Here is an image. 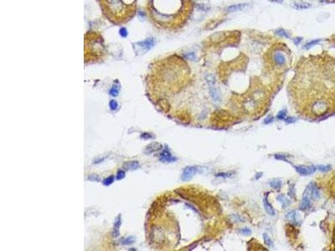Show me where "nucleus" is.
<instances>
[{
	"instance_id": "19",
	"label": "nucleus",
	"mask_w": 335,
	"mask_h": 251,
	"mask_svg": "<svg viewBox=\"0 0 335 251\" xmlns=\"http://www.w3.org/2000/svg\"><path fill=\"white\" fill-rule=\"evenodd\" d=\"M135 242V238L133 236H128L127 238H123L120 240V243L123 245H129Z\"/></svg>"
},
{
	"instance_id": "35",
	"label": "nucleus",
	"mask_w": 335,
	"mask_h": 251,
	"mask_svg": "<svg viewBox=\"0 0 335 251\" xmlns=\"http://www.w3.org/2000/svg\"><path fill=\"white\" fill-rule=\"evenodd\" d=\"M220 24V22L219 23H217L216 21H214L213 23H210V24H209V27H208V29H214V27H216L218 24Z\"/></svg>"
},
{
	"instance_id": "9",
	"label": "nucleus",
	"mask_w": 335,
	"mask_h": 251,
	"mask_svg": "<svg viewBox=\"0 0 335 251\" xmlns=\"http://www.w3.org/2000/svg\"><path fill=\"white\" fill-rule=\"evenodd\" d=\"M272 60H273L274 63L277 65V66H283L285 65L286 62H287V59H286V56L285 54L280 51V50H277L273 54V56H272Z\"/></svg>"
},
{
	"instance_id": "39",
	"label": "nucleus",
	"mask_w": 335,
	"mask_h": 251,
	"mask_svg": "<svg viewBox=\"0 0 335 251\" xmlns=\"http://www.w3.org/2000/svg\"><path fill=\"white\" fill-rule=\"evenodd\" d=\"M251 231L248 228H245V229H241V233L243 234H246L247 235V234H251Z\"/></svg>"
},
{
	"instance_id": "33",
	"label": "nucleus",
	"mask_w": 335,
	"mask_h": 251,
	"mask_svg": "<svg viewBox=\"0 0 335 251\" xmlns=\"http://www.w3.org/2000/svg\"><path fill=\"white\" fill-rule=\"evenodd\" d=\"M286 116H287V112H286V110L280 112L278 113V115H277V118L280 119V120H285V119H286Z\"/></svg>"
},
{
	"instance_id": "22",
	"label": "nucleus",
	"mask_w": 335,
	"mask_h": 251,
	"mask_svg": "<svg viewBox=\"0 0 335 251\" xmlns=\"http://www.w3.org/2000/svg\"><path fill=\"white\" fill-rule=\"evenodd\" d=\"M109 107H110L111 111L116 112V111L118 110L119 105H118V103H117V101L116 100H111L110 102H109Z\"/></svg>"
},
{
	"instance_id": "23",
	"label": "nucleus",
	"mask_w": 335,
	"mask_h": 251,
	"mask_svg": "<svg viewBox=\"0 0 335 251\" xmlns=\"http://www.w3.org/2000/svg\"><path fill=\"white\" fill-rule=\"evenodd\" d=\"M287 218L290 220V221H291V222H294L295 224H297L298 223V219H297V213H296V211H291V212H290V213H288V214H287Z\"/></svg>"
},
{
	"instance_id": "32",
	"label": "nucleus",
	"mask_w": 335,
	"mask_h": 251,
	"mask_svg": "<svg viewBox=\"0 0 335 251\" xmlns=\"http://www.w3.org/2000/svg\"><path fill=\"white\" fill-rule=\"evenodd\" d=\"M140 137H141L142 139H144V140H147V139H153L154 138V136L153 135V134H151V133H148V132H144V133H142L141 136H140Z\"/></svg>"
},
{
	"instance_id": "12",
	"label": "nucleus",
	"mask_w": 335,
	"mask_h": 251,
	"mask_svg": "<svg viewBox=\"0 0 335 251\" xmlns=\"http://www.w3.org/2000/svg\"><path fill=\"white\" fill-rule=\"evenodd\" d=\"M161 149H162V145H160L159 143H157V142H154V143H151L148 146H147L144 150V152L146 154H152L153 152H159Z\"/></svg>"
},
{
	"instance_id": "42",
	"label": "nucleus",
	"mask_w": 335,
	"mask_h": 251,
	"mask_svg": "<svg viewBox=\"0 0 335 251\" xmlns=\"http://www.w3.org/2000/svg\"><path fill=\"white\" fill-rule=\"evenodd\" d=\"M271 2H275V3H282L283 0H269Z\"/></svg>"
},
{
	"instance_id": "37",
	"label": "nucleus",
	"mask_w": 335,
	"mask_h": 251,
	"mask_svg": "<svg viewBox=\"0 0 335 251\" xmlns=\"http://www.w3.org/2000/svg\"><path fill=\"white\" fill-rule=\"evenodd\" d=\"M186 58L189 59V60H194L195 59V55H194V53H188L185 54Z\"/></svg>"
},
{
	"instance_id": "3",
	"label": "nucleus",
	"mask_w": 335,
	"mask_h": 251,
	"mask_svg": "<svg viewBox=\"0 0 335 251\" xmlns=\"http://www.w3.org/2000/svg\"><path fill=\"white\" fill-rule=\"evenodd\" d=\"M85 47L86 54L100 55L103 52V40L97 33H88L85 37Z\"/></svg>"
},
{
	"instance_id": "10",
	"label": "nucleus",
	"mask_w": 335,
	"mask_h": 251,
	"mask_svg": "<svg viewBox=\"0 0 335 251\" xmlns=\"http://www.w3.org/2000/svg\"><path fill=\"white\" fill-rule=\"evenodd\" d=\"M297 172L301 174V175H303V176H307V175H310V174H313V173L315 172L316 170V167H313V166H311V167H306V166H296L295 167Z\"/></svg>"
},
{
	"instance_id": "30",
	"label": "nucleus",
	"mask_w": 335,
	"mask_h": 251,
	"mask_svg": "<svg viewBox=\"0 0 335 251\" xmlns=\"http://www.w3.org/2000/svg\"><path fill=\"white\" fill-rule=\"evenodd\" d=\"M87 179L90 180V181H92V182L93 181H95V182H100L101 181L100 177L98 175H97V174H91L90 176L87 177Z\"/></svg>"
},
{
	"instance_id": "4",
	"label": "nucleus",
	"mask_w": 335,
	"mask_h": 251,
	"mask_svg": "<svg viewBox=\"0 0 335 251\" xmlns=\"http://www.w3.org/2000/svg\"><path fill=\"white\" fill-rule=\"evenodd\" d=\"M154 43L155 42H154V39L153 38H148L143 41L138 42V43L133 44L134 51L138 54H144L154 45Z\"/></svg>"
},
{
	"instance_id": "21",
	"label": "nucleus",
	"mask_w": 335,
	"mask_h": 251,
	"mask_svg": "<svg viewBox=\"0 0 335 251\" xmlns=\"http://www.w3.org/2000/svg\"><path fill=\"white\" fill-rule=\"evenodd\" d=\"M119 90H120V86L118 85H113L109 90V94L112 96L116 97L119 94Z\"/></svg>"
},
{
	"instance_id": "8",
	"label": "nucleus",
	"mask_w": 335,
	"mask_h": 251,
	"mask_svg": "<svg viewBox=\"0 0 335 251\" xmlns=\"http://www.w3.org/2000/svg\"><path fill=\"white\" fill-rule=\"evenodd\" d=\"M159 160L164 163H174L176 161L177 158L171 155L168 148H165L159 153Z\"/></svg>"
},
{
	"instance_id": "15",
	"label": "nucleus",
	"mask_w": 335,
	"mask_h": 251,
	"mask_svg": "<svg viewBox=\"0 0 335 251\" xmlns=\"http://www.w3.org/2000/svg\"><path fill=\"white\" fill-rule=\"evenodd\" d=\"M248 6H250V3H246L233 4V5H230L229 7H227V8H226V11H228V12H236V11H240V10L245 9L246 8H247Z\"/></svg>"
},
{
	"instance_id": "5",
	"label": "nucleus",
	"mask_w": 335,
	"mask_h": 251,
	"mask_svg": "<svg viewBox=\"0 0 335 251\" xmlns=\"http://www.w3.org/2000/svg\"><path fill=\"white\" fill-rule=\"evenodd\" d=\"M206 81L208 83L210 94V96L213 99V101H215V102L221 101V93H220L218 88L215 87V79H214V77L212 75L209 74L206 76Z\"/></svg>"
},
{
	"instance_id": "16",
	"label": "nucleus",
	"mask_w": 335,
	"mask_h": 251,
	"mask_svg": "<svg viewBox=\"0 0 335 251\" xmlns=\"http://www.w3.org/2000/svg\"><path fill=\"white\" fill-rule=\"evenodd\" d=\"M293 7L297 9H306L311 7V4L303 1H296L293 3Z\"/></svg>"
},
{
	"instance_id": "26",
	"label": "nucleus",
	"mask_w": 335,
	"mask_h": 251,
	"mask_svg": "<svg viewBox=\"0 0 335 251\" xmlns=\"http://www.w3.org/2000/svg\"><path fill=\"white\" fill-rule=\"evenodd\" d=\"M320 42V39H314V40H311L310 42H308V43H307L305 45H304V49L305 50H308V49H310L311 47H313V46H314V45H316L317 44H318Z\"/></svg>"
},
{
	"instance_id": "2",
	"label": "nucleus",
	"mask_w": 335,
	"mask_h": 251,
	"mask_svg": "<svg viewBox=\"0 0 335 251\" xmlns=\"http://www.w3.org/2000/svg\"><path fill=\"white\" fill-rule=\"evenodd\" d=\"M102 12L110 21L123 24L136 13V0H99Z\"/></svg>"
},
{
	"instance_id": "36",
	"label": "nucleus",
	"mask_w": 335,
	"mask_h": 251,
	"mask_svg": "<svg viewBox=\"0 0 335 251\" xmlns=\"http://www.w3.org/2000/svg\"><path fill=\"white\" fill-rule=\"evenodd\" d=\"M275 158H276V159H278V160H284V161L287 162V157L284 156V155H279V154H276V155H275Z\"/></svg>"
},
{
	"instance_id": "6",
	"label": "nucleus",
	"mask_w": 335,
	"mask_h": 251,
	"mask_svg": "<svg viewBox=\"0 0 335 251\" xmlns=\"http://www.w3.org/2000/svg\"><path fill=\"white\" fill-rule=\"evenodd\" d=\"M311 193L309 190L308 187L307 188V189L305 190L304 193H303V196H302V203L300 204V208L302 210H307L312 207V201H311Z\"/></svg>"
},
{
	"instance_id": "29",
	"label": "nucleus",
	"mask_w": 335,
	"mask_h": 251,
	"mask_svg": "<svg viewBox=\"0 0 335 251\" xmlns=\"http://www.w3.org/2000/svg\"><path fill=\"white\" fill-rule=\"evenodd\" d=\"M263 239H264L266 244H267L268 246H271V247L273 246V243L272 241V239H270V237L267 235V234H263Z\"/></svg>"
},
{
	"instance_id": "25",
	"label": "nucleus",
	"mask_w": 335,
	"mask_h": 251,
	"mask_svg": "<svg viewBox=\"0 0 335 251\" xmlns=\"http://www.w3.org/2000/svg\"><path fill=\"white\" fill-rule=\"evenodd\" d=\"M115 181V178L114 176H110V177H108V178H105L103 181H102V184L104 185V186H110L111 184H112L113 182H114Z\"/></svg>"
},
{
	"instance_id": "18",
	"label": "nucleus",
	"mask_w": 335,
	"mask_h": 251,
	"mask_svg": "<svg viewBox=\"0 0 335 251\" xmlns=\"http://www.w3.org/2000/svg\"><path fill=\"white\" fill-rule=\"evenodd\" d=\"M263 204H264L265 209H266V213H267L268 214H270V215H274V214H275V211H274L273 208H272V206L268 203V200H267V198H266V197L263 199Z\"/></svg>"
},
{
	"instance_id": "17",
	"label": "nucleus",
	"mask_w": 335,
	"mask_h": 251,
	"mask_svg": "<svg viewBox=\"0 0 335 251\" xmlns=\"http://www.w3.org/2000/svg\"><path fill=\"white\" fill-rule=\"evenodd\" d=\"M276 199L282 203V208H286L289 204H290V201H289V199H287L285 195H283V194H280V195H278L277 197H276Z\"/></svg>"
},
{
	"instance_id": "41",
	"label": "nucleus",
	"mask_w": 335,
	"mask_h": 251,
	"mask_svg": "<svg viewBox=\"0 0 335 251\" xmlns=\"http://www.w3.org/2000/svg\"><path fill=\"white\" fill-rule=\"evenodd\" d=\"M272 120H273V118L271 116V117H268V118H266V119L265 120L264 122L266 123V124H267V123H269V122H272Z\"/></svg>"
},
{
	"instance_id": "20",
	"label": "nucleus",
	"mask_w": 335,
	"mask_h": 251,
	"mask_svg": "<svg viewBox=\"0 0 335 251\" xmlns=\"http://www.w3.org/2000/svg\"><path fill=\"white\" fill-rule=\"evenodd\" d=\"M270 186L274 189H280L282 187V182L278 179H272L269 182Z\"/></svg>"
},
{
	"instance_id": "34",
	"label": "nucleus",
	"mask_w": 335,
	"mask_h": 251,
	"mask_svg": "<svg viewBox=\"0 0 335 251\" xmlns=\"http://www.w3.org/2000/svg\"><path fill=\"white\" fill-rule=\"evenodd\" d=\"M119 32H120V35H122L123 37H126L127 35V30L125 28H121Z\"/></svg>"
},
{
	"instance_id": "14",
	"label": "nucleus",
	"mask_w": 335,
	"mask_h": 251,
	"mask_svg": "<svg viewBox=\"0 0 335 251\" xmlns=\"http://www.w3.org/2000/svg\"><path fill=\"white\" fill-rule=\"evenodd\" d=\"M308 187L310 193H311L312 199L316 200V199H318L320 198V193H319V190H318V188H317V185H316L314 182H311Z\"/></svg>"
},
{
	"instance_id": "13",
	"label": "nucleus",
	"mask_w": 335,
	"mask_h": 251,
	"mask_svg": "<svg viewBox=\"0 0 335 251\" xmlns=\"http://www.w3.org/2000/svg\"><path fill=\"white\" fill-rule=\"evenodd\" d=\"M122 224V216L121 214H119L118 216L116 217V221L114 223V226H113V231H112V236L114 238H116L120 235V227Z\"/></svg>"
},
{
	"instance_id": "11",
	"label": "nucleus",
	"mask_w": 335,
	"mask_h": 251,
	"mask_svg": "<svg viewBox=\"0 0 335 251\" xmlns=\"http://www.w3.org/2000/svg\"><path fill=\"white\" fill-rule=\"evenodd\" d=\"M123 167L126 171H134V170H138L140 167V164H139L138 161L133 160V161L125 163L123 166Z\"/></svg>"
},
{
	"instance_id": "27",
	"label": "nucleus",
	"mask_w": 335,
	"mask_h": 251,
	"mask_svg": "<svg viewBox=\"0 0 335 251\" xmlns=\"http://www.w3.org/2000/svg\"><path fill=\"white\" fill-rule=\"evenodd\" d=\"M276 34L277 35H279V36H281V37H285V38H289L290 37L289 35H288V33L285 29H279L276 30Z\"/></svg>"
},
{
	"instance_id": "38",
	"label": "nucleus",
	"mask_w": 335,
	"mask_h": 251,
	"mask_svg": "<svg viewBox=\"0 0 335 251\" xmlns=\"http://www.w3.org/2000/svg\"><path fill=\"white\" fill-rule=\"evenodd\" d=\"M230 175H231V174L229 173H218L216 176H217V177H225V178H229V177H230Z\"/></svg>"
},
{
	"instance_id": "24",
	"label": "nucleus",
	"mask_w": 335,
	"mask_h": 251,
	"mask_svg": "<svg viewBox=\"0 0 335 251\" xmlns=\"http://www.w3.org/2000/svg\"><path fill=\"white\" fill-rule=\"evenodd\" d=\"M210 39H211V40L217 41V42L221 41V40H223V39H224V33H217V34H214V35H213L211 37H210Z\"/></svg>"
},
{
	"instance_id": "31",
	"label": "nucleus",
	"mask_w": 335,
	"mask_h": 251,
	"mask_svg": "<svg viewBox=\"0 0 335 251\" xmlns=\"http://www.w3.org/2000/svg\"><path fill=\"white\" fill-rule=\"evenodd\" d=\"M125 177H126V173H125V171H124V170H119V171L117 172V173H116V180H122V179H123Z\"/></svg>"
},
{
	"instance_id": "7",
	"label": "nucleus",
	"mask_w": 335,
	"mask_h": 251,
	"mask_svg": "<svg viewBox=\"0 0 335 251\" xmlns=\"http://www.w3.org/2000/svg\"><path fill=\"white\" fill-rule=\"evenodd\" d=\"M197 173V167L194 166H189L186 167L184 169L182 175H181V180L183 181H189Z\"/></svg>"
},
{
	"instance_id": "28",
	"label": "nucleus",
	"mask_w": 335,
	"mask_h": 251,
	"mask_svg": "<svg viewBox=\"0 0 335 251\" xmlns=\"http://www.w3.org/2000/svg\"><path fill=\"white\" fill-rule=\"evenodd\" d=\"M316 167L321 172H328L331 169L330 165H319V166H317Z\"/></svg>"
},
{
	"instance_id": "40",
	"label": "nucleus",
	"mask_w": 335,
	"mask_h": 251,
	"mask_svg": "<svg viewBox=\"0 0 335 251\" xmlns=\"http://www.w3.org/2000/svg\"><path fill=\"white\" fill-rule=\"evenodd\" d=\"M302 38L301 37H298V38H296L295 39H294V43H295V44H298L302 41Z\"/></svg>"
},
{
	"instance_id": "1",
	"label": "nucleus",
	"mask_w": 335,
	"mask_h": 251,
	"mask_svg": "<svg viewBox=\"0 0 335 251\" xmlns=\"http://www.w3.org/2000/svg\"><path fill=\"white\" fill-rule=\"evenodd\" d=\"M183 0H149L147 9L151 18L160 26H173L176 14L181 10Z\"/></svg>"
}]
</instances>
